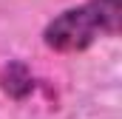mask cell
<instances>
[{
    "mask_svg": "<svg viewBox=\"0 0 122 119\" xmlns=\"http://www.w3.org/2000/svg\"><path fill=\"white\" fill-rule=\"evenodd\" d=\"M122 23V0H85L77 9L57 14L46 29L43 43L51 51L77 54L85 51L97 37L117 34Z\"/></svg>",
    "mask_w": 122,
    "mask_h": 119,
    "instance_id": "cell-1",
    "label": "cell"
},
{
    "mask_svg": "<svg viewBox=\"0 0 122 119\" xmlns=\"http://www.w3.org/2000/svg\"><path fill=\"white\" fill-rule=\"evenodd\" d=\"M0 85L3 91L11 96V99H26L34 88V79H31V71L29 65H23V62H9L6 68H3V74H0Z\"/></svg>",
    "mask_w": 122,
    "mask_h": 119,
    "instance_id": "cell-2",
    "label": "cell"
}]
</instances>
